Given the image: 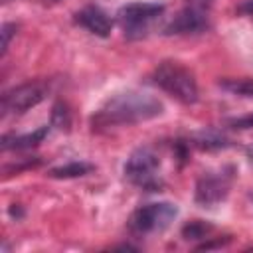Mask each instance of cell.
Listing matches in <instances>:
<instances>
[{"label":"cell","mask_w":253,"mask_h":253,"mask_svg":"<svg viewBox=\"0 0 253 253\" xmlns=\"http://www.w3.org/2000/svg\"><path fill=\"white\" fill-rule=\"evenodd\" d=\"M164 113V105L158 97L144 91H123L109 97L91 117L93 130H105L111 126H130L156 119Z\"/></svg>","instance_id":"1"},{"label":"cell","mask_w":253,"mask_h":253,"mask_svg":"<svg viewBox=\"0 0 253 253\" xmlns=\"http://www.w3.org/2000/svg\"><path fill=\"white\" fill-rule=\"evenodd\" d=\"M150 81L164 93L174 97L184 105H194L198 101V83L194 73L180 61H162L154 67Z\"/></svg>","instance_id":"2"},{"label":"cell","mask_w":253,"mask_h":253,"mask_svg":"<svg viewBox=\"0 0 253 253\" xmlns=\"http://www.w3.org/2000/svg\"><path fill=\"white\" fill-rule=\"evenodd\" d=\"M125 178L146 192H158L164 186V180L160 176V158L150 146L136 148L125 162Z\"/></svg>","instance_id":"3"},{"label":"cell","mask_w":253,"mask_h":253,"mask_svg":"<svg viewBox=\"0 0 253 253\" xmlns=\"http://www.w3.org/2000/svg\"><path fill=\"white\" fill-rule=\"evenodd\" d=\"M178 215V208L172 202H152L140 206L128 217V231L134 235H152L164 231Z\"/></svg>","instance_id":"4"},{"label":"cell","mask_w":253,"mask_h":253,"mask_svg":"<svg viewBox=\"0 0 253 253\" xmlns=\"http://www.w3.org/2000/svg\"><path fill=\"white\" fill-rule=\"evenodd\" d=\"M162 14H164V4L138 2V4H126L119 8L117 20L126 38H142L148 34L150 24Z\"/></svg>","instance_id":"5"},{"label":"cell","mask_w":253,"mask_h":253,"mask_svg":"<svg viewBox=\"0 0 253 253\" xmlns=\"http://www.w3.org/2000/svg\"><path fill=\"white\" fill-rule=\"evenodd\" d=\"M49 91V85L45 81H28L22 83L2 95V115H22L30 111L32 107L40 105Z\"/></svg>","instance_id":"6"},{"label":"cell","mask_w":253,"mask_h":253,"mask_svg":"<svg viewBox=\"0 0 253 253\" xmlns=\"http://www.w3.org/2000/svg\"><path fill=\"white\" fill-rule=\"evenodd\" d=\"M231 178H233L231 168H223L217 172H204L196 182V194H194L196 204L202 208H215L217 204H221L229 194Z\"/></svg>","instance_id":"7"},{"label":"cell","mask_w":253,"mask_h":253,"mask_svg":"<svg viewBox=\"0 0 253 253\" xmlns=\"http://www.w3.org/2000/svg\"><path fill=\"white\" fill-rule=\"evenodd\" d=\"M208 4L204 0H192L188 2L174 20L164 28L166 36H186V34H200L208 30Z\"/></svg>","instance_id":"8"},{"label":"cell","mask_w":253,"mask_h":253,"mask_svg":"<svg viewBox=\"0 0 253 253\" xmlns=\"http://www.w3.org/2000/svg\"><path fill=\"white\" fill-rule=\"evenodd\" d=\"M75 22L85 28L87 32L99 36V38H107L113 30V20L109 18V14L99 8V6H85L79 12H75Z\"/></svg>","instance_id":"9"},{"label":"cell","mask_w":253,"mask_h":253,"mask_svg":"<svg viewBox=\"0 0 253 253\" xmlns=\"http://www.w3.org/2000/svg\"><path fill=\"white\" fill-rule=\"evenodd\" d=\"M47 125L40 126L34 132H26V134H4L2 136V148L4 150H24V148H32L38 146L45 136H47Z\"/></svg>","instance_id":"10"},{"label":"cell","mask_w":253,"mask_h":253,"mask_svg":"<svg viewBox=\"0 0 253 253\" xmlns=\"http://www.w3.org/2000/svg\"><path fill=\"white\" fill-rule=\"evenodd\" d=\"M188 144L200 148V150H219V148H225L229 146V140L213 130V128H208V130H200V132H194L190 138H188Z\"/></svg>","instance_id":"11"},{"label":"cell","mask_w":253,"mask_h":253,"mask_svg":"<svg viewBox=\"0 0 253 253\" xmlns=\"http://www.w3.org/2000/svg\"><path fill=\"white\" fill-rule=\"evenodd\" d=\"M217 85L235 97L253 99V79L251 77H225V79H219Z\"/></svg>","instance_id":"12"},{"label":"cell","mask_w":253,"mask_h":253,"mask_svg":"<svg viewBox=\"0 0 253 253\" xmlns=\"http://www.w3.org/2000/svg\"><path fill=\"white\" fill-rule=\"evenodd\" d=\"M91 170H93V164H89V162H69V164H63V166L51 168L49 170V176L51 178H59V180H67V178L85 176Z\"/></svg>","instance_id":"13"},{"label":"cell","mask_w":253,"mask_h":253,"mask_svg":"<svg viewBox=\"0 0 253 253\" xmlns=\"http://www.w3.org/2000/svg\"><path fill=\"white\" fill-rule=\"evenodd\" d=\"M211 229L213 227L210 223H206L202 219H194L182 227V235H184V239H206L208 233H211Z\"/></svg>","instance_id":"14"},{"label":"cell","mask_w":253,"mask_h":253,"mask_svg":"<svg viewBox=\"0 0 253 253\" xmlns=\"http://www.w3.org/2000/svg\"><path fill=\"white\" fill-rule=\"evenodd\" d=\"M51 121H53V125L57 126V128H69V125H71V115H69V111H67V107L63 105V103H57L55 107H53V113H51Z\"/></svg>","instance_id":"15"},{"label":"cell","mask_w":253,"mask_h":253,"mask_svg":"<svg viewBox=\"0 0 253 253\" xmlns=\"http://www.w3.org/2000/svg\"><path fill=\"white\" fill-rule=\"evenodd\" d=\"M16 30H18V26L16 24H4L2 26V55L8 51V45H10V40H12V36H16Z\"/></svg>","instance_id":"16"},{"label":"cell","mask_w":253,"mask_h":253,"mask_svg":"<svg viewBox=\"0 0 253 253\" xmlns=\"http://www.w3.org/2000/svg\"><path fill=\"white\" fill-rule=\"evenodd\" d=\"M229 125L233 128H251L253 126V113L251 115H245V117H239V119H233Z\"/></svg>","instance_id":"17"},{"label":"cell","mask_w":253,"mask_h":253,"mask_svg":"<svg viewBox=\"0 0 253 253\" xmlns=\"http://www.w3.org/2000/svg\"><path fill=\"white\" fill-rule=\"evenodd\" d=\"M237 12L239 14H245V16H253V0H245L237 6Z\"/></svg>","instance_id":"18"},{"label":"cell","mask_w":253,"mask_h":253,"mask_svg":"<svg viewBox=\"0 0 253 253\" xmlns=\"http://www.w3.org/2000/svg\"><path fill=\"white\" fill-rule=\"evenodd\" d=\"M245 156H247V160L253 164V144H249V146L245 148Z\"/></svg>","instance_id":"19"},{"label":"cell","mask_w":253,"mask_h":253,"mask_svg":"<svg viewBox=\"0 0 253 253\" xmlns=\"http://www.w3.org/2000/svg\"><path fill=\"white\" fill-rule=\"evenodd\" d=\"M14 206H16V204H14ZM14 206L10 208V215H16V217H22V210H20V208H14Z\"/></svg>","instance_id":"20"}]
</instances>
